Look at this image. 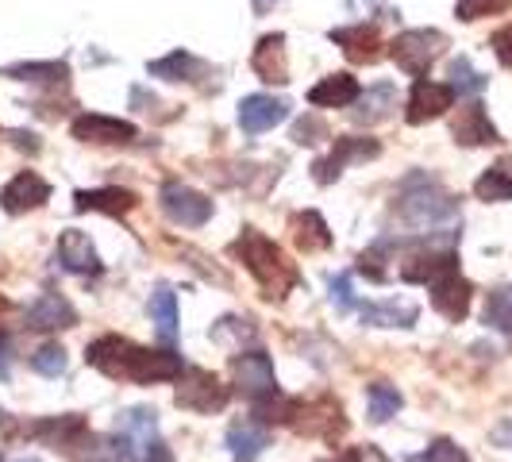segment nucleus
<instances>
[{"instance_id":"a211bd4d","label":"nucleus","mask_w":512,"mask_h":462,"mask_svg":"<svg viewBox=\"0 0 512 462\" xmlns=\"http://www.w3.org/2000/svg\"><path fill=\"white\" fill-rule=\"evenodd\" d=\"M70 131H74V139H81V143H131L135 139V124L116 120V116H101V112L77 116Z\"/></svg>"},{"instance_id":"cd10ccee","label":"nucleus","mask_w":512,"mask_h":462,"mask_svg":"<svg viewBox=\"0 0 512 462\" xmlns=\"http://www.w3.org/2000/svg\"><path fill=\"white\" fill-rule=\"evenodd\" d=\"M293 239H297V247H301L305 255H312V251H328V247H332V231H328V224H324V216L312 212V208L293 216Z\"/></svg>"},{"instance_id":"72a5a7b5","label":"nucleus","mask_w":512,"mask_h":462,"mask_svg":"<svg viewBox=\"0 0 512 462\" xmlns=\"http://www.w3.org/2000/svg\"><path fill=\"white\" fill-rule=\"evenodd\" d=\"M474 193H478V201H489V205L512 201V174L501 166H489L486 174L474 181Z\"/></svg>"},{"instance_id":"2f4dec72","label":"nucleus","mask_w":512,"mask_h":462,"mask_svg":"<svg viewBox=\"0 0 512 462\" xmlns=\"http://www.w3.org/2000/svg\"><path fill=\"white\" fill-rule=\"evenodd\" d=\"M366 405H370V420H374V424H385V420H393L397 409H401V393H397V385L374 382L366 389Z\"/></svg>"},{"instance_id":"9b49d317","label":"nucleus","mask_w":512,"mask_h":462,"mask_svg":"<svg viewBox=\"0 0 512 462\" xmlns=\"http://www.w3.org/2000/svg\"><path fill=\"white\" fill-rule=\"evenodd\" d=\"M470 301H474V285L466 282L459 270H451V274H443V278L432 282V308H436L439 316H447L451 324L466 320Z\"/></svg>"},{"instance_id":"8fccbe9b","label":"nucleus","mask_w":512,"mask_h":462,"mask_svg":"<svg viewBox=\"0 0 512 462\" xmlns=\"http://www.w3.org/2000/svg\"><path fill=\"white\" fill-rule=\"evenodd\" d=\"M0 424H4V409H0Z\"/></svg>"},{"instance_id":"412c9836","label":"nucleus","mask_w":512,"mask_h":462,"mask_svg":"<svg viewBox=\"0 0 512 462\" xmlns=\"http://www.w3.org/2000/svg\"><path fill=\"white\" fill-rule=\"evenodd\" d=\"M35 439H43L47 447H62V451H70L77 443H85L89 439V428H85V420L81 416H51V420H39V424H31L27 428Z\"/></svg>"},{"instance_id":"c85d7f7f","label":"nucleus","mask_w":512,"mask_h":462,"mask_svg":"<svg viewBox=\"0 0 512 462\" xmlns=\"http://www.w3.org/2000/svg\"><path fill=\"white\" fill-rule=\"evenodd\" d=\"M151 320H154V332L162 343H174L178 339V301L166 285H158L151 297Z\"/></svg>"},{"instance_id":"5701e85b","label":"nucleus","mask_w":512,"mask_h":462,"mask_svg":"<svg viewBox=\"0 0 512 462\" xmlns=\"http://www.w3.org/2000/svg\"><path fill=\"white\" fill-rule=\"evenodd\" d=\"M293 424H297V432H305V436L335 439V432H343V409H339V401H332V397H320L316 405H308L305 412H297Z\"/></svg>"},{"instance_id":"bb28decb","label":"nucleus","mask_w":512,"mask_h":462,"mask_svg":"<svg viewBox=\"0 0 512 462\" xmlns=\"http://www.w3.org/2000/svg\"><path fill=\"white\" fill-rule=\"evenodd\" d=\"M147 70H151V77H162V81H197V77H208V62H201L189 51H174L151 62Z\"/></svg>"},{"instance_id":"a18cd8bd","label":"nucleus","mask_w":512,"mask_h":462,"mask_svg":"<svg viewBox=\"0 0 512 462\" xmlns=\"http://www.w3.org/2000/svg\"><path fill=\"white\" fill-rule=\"evenodd\" d=\"M143 462H174V455H170V447L162 439H154L151 447H147V455H143Z\"/></svg>"},{"instance_id":"2eb2a0df","label":"nucleus","mask_w":512,"mask_h":462,"mask_svg":"<svg viewBox=\"0 0 512 462\" xmlns=\"http://www.w3.org/2000/svg\"><path fill=\"white\" fill-rule=\"evenodd\" d=\"M328 39H332L335 47H343V54H347L351 62H378V54H382V35H378L374 24L332 27Z\"/></svg>"},{"instance_id":"ea45409f","label":"nucleus","mask_w":512,"mask_h":462,"mask_svg":"<svg viewBox=\"0 0 512 462\" xmlns=\"http://www.w3.org/2000/svg\"><path fill=\"white\" fill-rule=\"evenodd\" d=\"M293 139H297V143H320V139H328V128H324L316 116H305V120L293 128Z\"/></svg>"},{"instance_id":"aec40b11","label":"nucleus","mask_w":512,"mask_h":462,"mask_svg":"<svg viewBox=\"0 0 512 462\" xmlns=\"http://www.w3.org/2000/svg\"><path fill=\"white\" fill-rule=\"evenodd\" d=\"M58 262H62V270H70V274H97V270H101V258H97L93 239L77 228L62 231V239H58Z\"/></svg>"},{"instance_id":"39448f33","label":"nucleus","mask_w":512,"mask_h":462,"mask_svg":"<svg viewBox=\"0 0 512 462\" xmlns=\"http://www.w3.org/2000/svg\"><path fill=\"white\" fill-rule=\"evenodd\" d=\"M382 154V143L378 139H370V135H343V139H335V147L328 158H320L312 170V178L320 181V185H332L347 166H355V162H370V158H378Z\"/></svg>"},{"instance_id":"f8f14e48","label":"nucleus","mask_w":512,"mask_h":462,"mask_svg":"<svg viewBox=\"0 0 512 462\" xmlns=\"http://www.w3.org/2000/svg\"><path fill=\"white\" fill-rule=\"evenodd\" d=\"M178 378H181V355H174L170 347H162V351L139 347V351H135L128 382L151 385V382H178Z\"/></svg>"},{"instance_id":"4c0bfd02","label":"nucleus","mask_w":512,"mask_h":462,"mask_svg":"<svg viewBox=\"0 0 512 462\" xmlns=\"http://www.w3.org/2000/svg\"><path fill=\"white\" fill-rule=\"evenodd\" d=\"M512 0H455V16L459 20H482V16H497V12H505Z\"/></svg>"},{"instance_id":"6ab92c4d","label":"nucleus","mask_w":512,"mask_h":462,"mask_svg":"<svg viewBox=\"0 0 512 462\" xmlns=\"http://www.w3.org/2000/svg\"><path fill=\"white\" fill-rule=\"evenodd\" d=\"M251 70H255L262 81L270 85H285L289 81V58H285V35L274 31V35H262L255 47V58H251Z\"/></svg>"},{"instance_id":"37998d69","label":"nucleus","mask_w":512,"mask_h":462,"mask_svg":"<svg viewBox=\"0 0 512 462\" xmlns=\"http://www.w3.org/2000/svg\"><path fill=\"white\" fill-rule=\"evenodd\" d=\"M347 12L351 16H374V12H385V0H347Z\"/></svg>"},{"instance_id":"20e7f679","label":"nucleus","mask_w":512,"mask_h":462,"mask_svg":"<svg viewBox=\"0 0 512 462\" xmlns=\"http://www.w3.org/2000/svg\"><path fill=\"white\" fill-rule=\"evenodd\" d=\"M174 401H178V409H185V412H201V416H212V412H220L231 401V389L220 382L212 370L189 366V370H181Z\"/></svg>"},{"instance_id":"c756f323","label":"nucleus","mask_w":512,"mask_h":462,"mask_svg":"<svg viewBox=\"0 0 512 462\" xmlns=\"http://www.w3.org/2000/svg\"><path fill=\"white\" fill-rule=\"evenodd\" d=\"M116 432H120V436H128L131 443H143V447H151L154 432H158L154 409H124V412H120V420H116Z\"/></svg>"},{"instance_id":"c9c22d12","label":"nucleus","mask_w":512,"mask_h":462,"mask_svg":"<svg viewBox=\"0 0 512 462\" xmlns=\"http://www.w3.org/2000/svg\"><path fill=\"white\" fill-rule=\"evenodd\" d=\"M451 89H455L459 97H478V93L486 89V77L470 66V58H455V62H451Z\"/></svg>"},{"instance_id":"e433bc0d","label":"nucleus","mask_w":512,"mask_h":462,"mask_svg":"<svg viewBox=\"0 0 512 462\" xmlns=\"http://www.w3.org/2000/svg\"><path fill=\"white\" fill-rule=\"evenodd\" d=\"M31 370H35V374H43V378H58V374H66V351H62L58 343H43V347L31 355Z\"/></svg>"},{"instance_id":"0eeeda50","label":"nucleus","mask_w":512,"mask_h":462,"mask_svg":"<svg viewBox=\"0 0 512 462\" xmlns=\"http://www.w3.org/2000/svg\"><path fill=\"white\" fill-rule=\"evenodd\" d=\"M162 212L174 224H181V228H205L208 220H212V201H208L205 193L181 185V181H170L162 189Z\"/></svg>"},{"instance_id":"3c124183","label":"nucleus","mask_w":512,"mask_h":462,"mask_svg":"<svg viewBox=\"0 0 512 462\" xmlns=\"http://www.w3.org/2000/svg\"><path fill=\"white\" fill-rule=\"evenodd\" d=\"M20 462H35V459H20Z\"/></svg>"},{"instance_id":"c03bdc74","label":"nucleus","mask_w":512,"mask_h":462,"mask_svg":"<svg viewBox=\"0 0 512 462\" xmlns=\"http://www.w3.org/2000/svg\"><path fill=\"white\" fill-rule=\"evenodd\" d=\"M489 439L497 443V447H505V451H512V416L509 420H501L493 432H489Z\"/></svg>"},{"instance_id":"a878e982","label":"nucleus","mask_w":512,"mask_h":462,"mask_svg":"<svg viewBox=\"0 0 512 462\" xmlns=\"http://www.w3.org/2000/svg\"><path fill=\"white\" fill-rule=\"evenodd\" d=\"M359 93V81L351 74H332L308 89V104H316V108H347V104L359 101Z\"/></svg>"},{"instance_id":"4468645a","label":"nucleus","mask_w":512,"mask_h":462,"mask_svg":"<svg viewBox=\"0 0 512 462\" xmlns=\"http://www.w3.org/2000/svg\"><path fill=\"white\" fill-rule=\"evenodd\" d=\"M285 116H289V104L282 97H270V93H255V97L239 101V128L247 135H262V131L278 128Z\"/></svg>"},{"instance_id":"f3484780","label":"nucleus","mask_w":512,"mask_h":462,"mask_svg":"<svg viewBox=\"0 0 512 462\" xmlns=\"http://www.w3.org/2000/svg\"><path fill=\"white\" fill-rule=\"evenodd\" d=\"M139 205V197L120 185H104V189H77L74 208L77 212H104V216H128Z\"/></svg>"},{"instance_id":"f03ea898","label":"nucleus","mask_w":512,"mask_h":462,"mask_svg":"<svg viewBox=\"0 0 512 462\" xmlns=\"http://www.w3.org/2000/svg\"><path fill=\"white\" fill-rule=\"evenodd\" d=\"M397 216L409 224V228H443V224H451L455 216H459V201L439 185V181L424 178V174H416V178L405 181V193H401V201H397Z\"/></svg>"},{"instance_id":"f704fd0d","label":"nucleus","mask_w":512,"mask_h":462,"mask_svg":"<svg viewBox=\"0 0 512 462\" xmlns=\"http://www.w3.org/2000/svg\"><path fill=\"white\" fill-rule=\"evenodd\" d=\"M8 77H16V81H51V85H62L70 70H66V62H16V66H8Z\"/></svg>"},{"instance_id":"09e8293b","label":"nucleus","mask_w":512,"mask_h":462,"mask_svg":"<svg viewBox=\"0 0 512 462\" xmlns=\"http://www.w3.org/2000/svg\"><path fill=\"white\" fill-rule=\"evenodd\" d=\"M274 4H278V0H255V12H270Z\"/></svg>"},{"instance_id":"393cba45","label":"nucleus","mask_w":512,"mask_h":462,"mask_svg":"<svg viewBox=\"0 0 512 462\" xmlns=\"http://www.w3.org/2000/svg\"><path fill=\"white\" fill-rule=\"evenodd\" d=\"M359 316L370 328H412L420 308L412 301H370V305L359 308Z\"/></svg>"},{"instance_id":"58836bf2","label":"nucleus","mask_w":512,"mask_h":462,"mask_svg":"<svg viewBox=\"0 0 512 462\" xmlns=\"http://www.w3.org/2000/svg\"><path fill=\"white\" fill-rule=\"evenodd\" d=\"M420 462H470V455L462 451L455 439H436V443L420 455Z\"/></svg>"},{"instance_id":"dca6fc26","label":"nucleus","mask_w":512,"mask_h":462,"mask_svg":"<svg viewBox=\"0 0 512 462\" xmlns=\"http://www.w3.org/2000/svg\"><path fill=\"white\" fill-rule=\"evenodd\" d=\"M24 320L31 332H58V328H74L77 312L62 293H43L35 305L27 308Z\"/></svg>"},{"instance_id":"423d86ee","label":"nucleus","mask_w":512,"mask_h":462,"mask_svg":"<svg viewBox=\"0 0 512 462\" xmlns=\"http://www.w3.org/2000/svg\"><path fill=\"white\" fill-rule=\"evenodd\" d=\"M231 374H235V385L243 389V397H251V401H266V397L278 393V374H274V362H270L266 351L235 355Z\"/></svg>"},{"instance_id":"1a4fd4ad","label":"nucleus","mask_w":512,"mask_h":462,"mask_svg":"<svg viewBox=\"0 0 512 462\" xmlns=\"http://www.w3.org/2000/svg\"><path fill=\"white\" fill-rule=\"evenodd\" d=\"M51 201V185L39 178L35 170H24L0 189V208L8 216H20V212H31V208H43Z\"/></svg>"},{"instance_id":"6e6552de","label":"nucleus","mask_w":512,"mask_h":462,"mask_svg":"<svg viewBox=\"0 0 512 462\" xmlns=\"http://www.w3.org/2000/svg\"><path fill=\"white\" fill-rule=\"evenodd\" d=\"M135 351H139V347H135L131 339H124V335H101V339H93V343L85 347V362H89L93 370L108 374V378H128Z\"/></svg>"},{"instance_id":"473e14b6","label":"nucleus","mask_w":512,"mask_h":462,"mask_svg":"<svg viewBox=\"0 0 512 462\" xmlns=\"http://www.w3.org/2000/svg\"><path fill=\"white\" fill-rule=\"evenodd\" d=\"M486 324L493 328V332H505L512 335V285H497L493 293H489L486 301Z\"/></svg>"},{"instance_id":"a19ab883","label":"nucleus","mask_w":512,"mask_h":462,"mask_svg":"<svg viewBox=\"0 0 512 462\" xmlns=\"http://www.w3.org/2000/svg\"><path fill=\"white\" fill-rule=\"evenodd\" d=\"M332 305H335V312H351V308H355V301H351V278H347V274L332 278Z\"/></svg>"},{"instance_id":"de8ad7c7","label":"nucleus","mask_w":512,"mask_h":462,"mask_svg":"<svg viewBox=\"0 0 512 462\" xmlns=\"http://www.w3.org/2000/svg\"><path fill=\"white\" fill-rule=\"evenodd\" d=\"M324 462H362V451L347 447V451H339V455H332V459H324Z\"/></svg>"},{"instance_id":"7ed1b4c3","label":"nucleus","mask_w":512,"mask_h":462,"mask_svg":"<svg viewBox=\"0 0 512 462\" xmlns=\"http://www.w3.org/2000/svg\"><path fill=\"white\" fill-rule=\"evenodd\" d=\"M443 51H447V35L436 31V27H412V31H401V35L389 43V58L412 77L428 74Z\"/></svg>"},{"instance_id":"79ce46f5","label":"nucleus","mask_w":512,"mask_h":462,"mask_svg":"<svg viewBox=\"0 0 512 462\" xmlns=\"http://www.w3.org/2000/svg\"><path fill=\"white\" fill-rule=\"evenodd\" d=\"M493 54H497L501 66H509L512 70V27H501V31L493 35Z\"/></svg>"},{"instance_id":"ddd939ff","label":"nucleus","mask_w":512,"mask_h":462,"mask_svg":"<svg viewBox=\"0 0 512 462\" xmlns=\"http://www.w3.org/2000/svg\"><path fill=\"white\" fill-rule=\"evenodd\" d=\"M451 135H455V143H462V147H489V143L501 139L497 128H493V120H489V112L482 108V101L462 104L459 116L451 120Z\"/></svg>"},{"instance_id":"4be33fe9","label":"nucleus","mask_w":512,"mask_h":462,"mask_svg":"<svg viewBox=\"0 0 512 462\" xmlns=\"http://www.w3.org/2000/svg\"><path fill=\"white\" fill-rule=\"evenodd\" d=\"M393 108H397V89H393L389 81H378V85H370L366 93H359V101L351 108V120L374 128V124H382V120L393 116Z\"/></svg>"},{"instance_id":"f257e3e1","label":"nucleus","mask_w":512,"mask_h":462,"mask_svg":"<svg viewBox=\"0 0 512 462\" xmlns=\"http://www.w3.org/2000/svg\"><path fill=\"white\" fill-rule=\"evenodd\" d=\"M231 251L243 258V266L255 274V282L262 285V293H266L270 301H282L285 293L301 282L297 266L285 258L282 247H278L274 239H266L258 228L243 231V235L235 239V247H231Z\"/></svg>"},{"instance_id":"b1692460","label":"nucleus","mask_w":512,"mask_h":462,"mask_svg":"<svg viewBox=\"0 0 512 462\" xmlns=\"http://www.w3.org/2000/svg\"><path fill=\"white\" fill-rule=\"evenodd\" d=\"M266 447H270V432L262 420H243L228 428V451L235 462H255Z\"/></svg>"},{"instance_id":"9d476101","label":"nucleus","mask_w":512,"mask_h":462,"mask_svg":"<svg viewBox=\"0 0 512 462\" xmlns=\"http://www.w3.org/2000/svg\"><path fill=\"white\" fill-rule=\"evenodd\" d=\"M455 104V89L451 85H439V81H428V77H416L409 93V124H428V120H439L447 108Z\"/></svg>"},{"instance_id":"49530a36","label":"nucleus","mask_w":512,"mask_h":462,"mask_svg":"<svg viewBox=\"0 0 512 462\" xmlns=\"http://www.w3.org/2000/svg\"><path fill=\"white\" fill-rule=\"evenodd\" d=\"M12 374V343H8V335H0V382Z\"/></svg>"},{"instance_id":"7c9ffc66","label":"nucleus","mask_w":512,"mask_h":462,"mask_svg":"<svg viewBox=\"0 0 512 462\" xmlns=\"http://www.w3.org/2000/svg\"><path fill=\"white\" fill-rule=\"evenodd\" d=\"M81 462H139V455H135V443L116 432L108 439H93V447L85 451Z\"/></svg>"}]
</instances>
